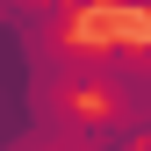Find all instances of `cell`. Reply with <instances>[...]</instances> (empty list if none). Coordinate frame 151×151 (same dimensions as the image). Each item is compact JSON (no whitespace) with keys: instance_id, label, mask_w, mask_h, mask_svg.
Wrapping results in <instances>:
<instances>
[{"instance_id":"cell-1","label":"cell","mask_w":151,"mask_h":151,"mask_svg":"<svg viewBox=\"0 0 151 151\" xmlns=\"http://www.w3.org/2000/svg\"><path fill=\"white\" fill-rule=\"evenodd\" d=\"M79 79H86V93H101V108L129 115L144 129V144H151V43H129V36L86 43L79 50Z\"/></svg>"},{"instance_id":"cell-2","label":"cell","mask_w":151,"mask_h":151,"mask_svg":"<svg viewBox=\"0 0 151 151\" xmlns=\"http://www.w3.org/2000/svg\"><path fill=\"white\" fill-rule=\"evenodd\" d=\"M108 7H144V14H151V0H108Z\"/></svg>"}]
</instances>
